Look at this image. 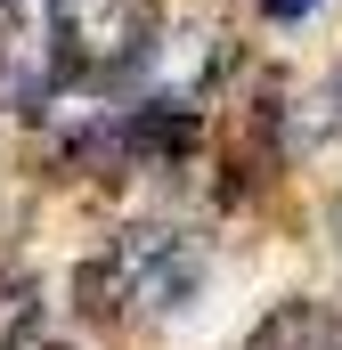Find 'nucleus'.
Instances as JSON below:
<instances>
[{"instance_id":"obj_1","label":"nucleus","mask_w":342,"mask_h":350,"mask_svg":"<svg viewBox=\"0 0 342 350\" xmlns=\"http://www.w3.org/2000/svg\"><path fill=\"white\" fill-rule=\"evenodd\" d=\"M261 8H269V16H302L310 0H261Z\"/></svg>"}]
</instances>
